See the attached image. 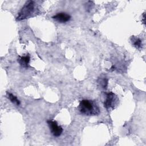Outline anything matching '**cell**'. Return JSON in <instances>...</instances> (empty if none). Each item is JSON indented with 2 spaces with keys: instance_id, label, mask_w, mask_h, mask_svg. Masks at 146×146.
Returning <instances> with one entry per match:
<instances>
[{
  "instance_id": "obj_9",
  "label": "cell",
  "mask_w": 146,
  "mask_h": 146,
  "mask_svg": "<svg viewBox=\"0 0 146 146\" xmlns=\"http://www.w3.org/2000/svg\"><path fill=\"white\" fill-rule=\"evenodd\" d=\"M7 96L10 101L13 103L16 104L17 106H19L20 104V101L17 99V98L14 96L13 94L10 92H7Z\"/></svg>"
},
{
  "instance_id": "obj_8",
  "label": "cell",
  "mask_w": 146,
  "mask_h": 146,
  "mask_svg": "<svg viewBox=\"0 0 146 146\" xmlns=\"http://www.w3.org/2000/svg\"><path fill=\"white\" fill-rule=\"evenodd\" d=\"M98 83L101 88L106 89L108 85V79L106 77L99 78L98 80Z\"/></svg>"
},
{
  "instance_id": "obj_2",
  "label": "cell",
  "mask_w": 146,
  "mask_h": 146,
  "mask_svg": "<svg viewBox=\"0 0 146 146\" xmlns=\"http://www.w3.org/2000/svg\"><path fill=\"white\" fill-rule=\"evenodd\" d=\"M36 7L34 1H28L22 7L17 17V21H21L31 17L36 13Z\"/></svg>"
},
{
  "instance_id": "obj_5",
  "label": "cell",
  "mask_w": 146,
  "mask_h": 146,
  "mask_svg": "<svg viewBox=\"0 0 146 146\" xmlns=\"http://www.w3.org/2000/svg\"><path fill=\"white\" fill-rule=\"evenodd\" d=\"M52 18L60 23H65L71 19V16L66 13H59L52 17Z\"/></svg>"
},
{
  "instance_id": "obj_4",
  "label": "cell",
  "mask_w": 146,
  "mask_h": 146,
  "mask_svg": "<svg viewBox=\"0 0 146 146\" xmlns=\"http://www.w3.org/2000/svg\"><path fill=\"white\" fill-rule=\"evenodd\" d=\"M47 123L51 131V133L54 136L58 137L62 134L63 132V128L61 126L58 125V123L56 121L48 120L47 121Z\"/></svg>"
},
{
  "instance_id": "obj_6",
  "label": "cell",
  "mask_w": 146,
  "mask_h": 146,
  "mask_svg": "<svg viewBox=\"0 0 146 146\" xmlns=\"http://www.w3.org/2000/svg\"><path fill=\"white\" fill-rule=\"evenodd\" d=\"M30 56L29 54L25 55V56H19L18 59V62L20 64V65L25 68H27L28 67L29 62H30Z\"/></svg>"
},
{
  "instance_id": "obj_7",
  "label": "cell",
  "mask_w": 146,
  "mask_h": 146,
  "mask_svg": "<svg viewBox=\"0 0 146 146\" xmlns=\"http://www.w3.org/2000/svg\"><path fill=\"white\" fill-rule=\"evenodd\" d=\"M132 44L137 49L140 50L142 48V42L141 39L137 37L132 36L131 38Z\"/></svg>"
},
{
  "instance_id": "obj_3",
  "label": "cell",
  "mask_w": 146,
  "mask_h": 146,
  "mask_svg": "<svg viewBox=\"0 0 146 146\" xmlns=\"http://www.w3.org/2000/svg\"><path fill=\"white\" fill-rule=\"evenodd\" d=\"M119 99L113 92L106 93V100L104 102V106L107 111L113 110L118 104Z\"/></svg>"
},
{
  "instance_id": "obj_1",
  "label": "cell",
  "mask_w": 146,
  "mask_h": 146,
  "mask_svg": "<svg viewBox=\"0 0 146 146\" xmlns=\"http://www.w3.org/2000/svg\"><path fill=\"white\" fill-rule=\"evenodd\" d=\"M78 109L80 113L87 116L98 115L100 113L99 107L94 100L83 99L81 100Z\"/></svg>"
}]
</instances>
